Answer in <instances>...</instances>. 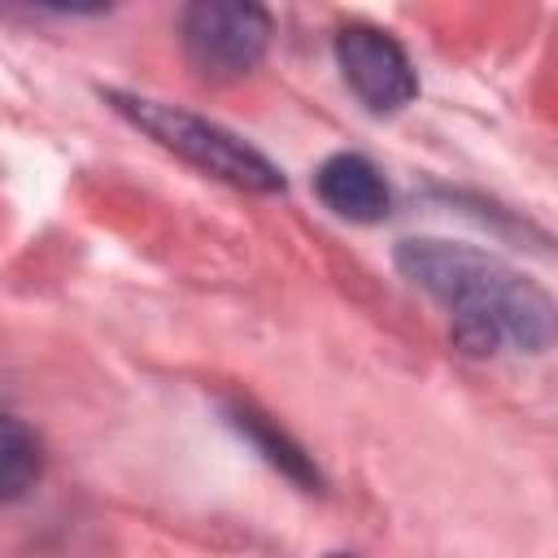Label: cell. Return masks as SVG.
<instances>
[{
	"instance_id": "cell-3",
	"label": "cell",
	"mask_w": 558,
	"mask_h": 558,
	"mask_svg": "<svg viewBox=\"0 0 558 558\" xmlns=\"http://www.w3.org/2000/svg\"><path fill=\"white\" fill-rule=\"evenodd\" d=\"M187 65L209 83L244 78L270 48V13L248 0H196L179 13Z\"/></svg>"
},
{
	"instance_id": "cell-1",
	"label": "cell",
	"mask_w": 558,
	"mask_h": 558,
	"mask_svg": "<svg viewBox=\"0 0 558 558\" xmlns=\"http://www.w3.org/2000/svg\"><path fill=\"white\" fill-rule=\"evenodd\" d=\"M392 262L414 288L445 305L449 331L466 353H545L558 344V301L497 253L418 235L401 240Z\"/></svg>"
},
{
	"instance_id": "cell-4",
	"label": "cell",
	"mask_w": 558,
	"mask_h": 558,
	"mask_svg": "<svg viewBox=\"0 0 558 558\" xmlns=\"http://www.w3.org/2000/svg\"><path fill=\"white\" fill-rule=\"evenodd\" d=\"M336 65L349 83V92L371 113H401L418 96V74L410 52L371 22H344L336 31Z\"/></svg>"
},
{
	"instance_id": "cell-8",
	"label": "cell",
	"mask_w": 558,
	"mask_h": 558,
	"mask_svg": "<svg viewBox=\"0 0 558 558\" xmlns=\"http://www.w3.org/2000/svg\"><path fill=\"white\" fill-rule=\"evenodd\" d=\"M327 558H357V554H327Z\"/></svg>"
},
{
	"instance_id": "cell-5",
	"label": "cell",
	"mask_w": 558,
	"mask_h": 558,
	"mask_svg": "<svg viewBox=\"0 0 558 558\" xmlns=\"http://www.w3.org/2000/svg\"><path fill=\"white\" fill-rule=\"evenodd\" d=\"M314 192L336 218H349V222H379L392 205L384 174L362 153H331L314 170Z\"/></svg>"
},
{
	"instance_id": "cell-7",
	"label": "cell",
	"mask_w": 558,
	"mask_h": 558,
	"mask_svg": "<svg viewBox=\"0 0 558 558\" xmlns=\"http://www.w3.org/2000/svg\"><path fill=\"white\" fill-rule=\"evenodd\" d=\"M44 471V458H39V440L26 432V423L17 414H4V436H0V493L4 501H17L35 488Z\"/></svg>"
},
{
	"instance_id": "cell-2",
	"label": "cell",
	"mask_w": 558,
	"mask_h": 558,
	"mask_svg": "<svg viewBox=\"0 0 558 558\" xmlns=\"http://www.w3.org/2000/svg\"><path fill=\"white\" fill-rule=\"evenodd\" d=\"M100 100L126 118L131 126H140L144 135H153L161 148H170L174 157H183L187 166H196L201 174H214L231 187L244 192H283V170L253 148L248 140H240L235 131H227L214 118H201L192 109L153 100V96H135V92H100Z\"/></svg>"
},
{
	"instance_id": "cell-6",
	"label": "cell",
	"mask_w": 558,
	"mask_h": 558,
	"mask_svg": "<svg viewBox=\"0 0 558 558\" xmlns=\"http://www.w3.org/2000/svg\"><path fill=\"white\" fill-rule=\"evenodd\" d=\"M222 414H227V423L235 427V436L248 440V445L262 453V462H270L283 480H292V484L305 488V493H318V488H323V471L314 466V458H310L270 414H262V410L248 405V401H227Z\"/></svg>"
}]
</instances>
